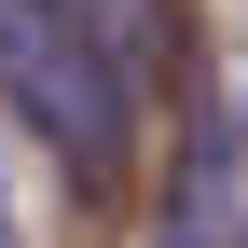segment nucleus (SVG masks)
<instances>
[{
	"instance_id": "nucleus-1",
	"label": "nucleus",
	"mask_w": 248,
	"mask_h": 248,
	"mask_svg": "<svg viewBox=\"0 0 248 248\" xmlns=\"http://www.w3.org/2000/svg\"><path fill=\"white\" fill-rule=\"evenodd\" d=\"M0 110L28 124V138L69 152L83 193H110L124 179V138H138V97H124V69L97 42H83L55 0H0Z\"/></svg>"
},
{
	"instance_id": "nucleus-2",
	"label": "nucleus",
	"mask_w": 248,
	"mask_h": 248,
	"mask_svg": "<svg viewBox=\"0 0 248 248\" xmlns=\"http://www.w3.org/2000/svg\"><path fill=\"white\" fill-rule=\"evenodd\" d=\"M152 248H248V138H234V124H193V152H179V179H166Z\"/></svg>"
},
{
	"instance_id": "nucleus-3",
	"label": "nucleus",
	"mask_w": 248,
	"mask_h": 248,
	"mask_svg": "<svg viewBox=\"0 0 248 248\" xmlns=\"http://www.w3.org/2000/svg\"><path fill=\"white\" fill-rule=\"evenodd\" d=\"M55 14H69L83 42L110 55V69H166V55H179V28H166V0H55Z\"/></svg>"
}]
</instances>
